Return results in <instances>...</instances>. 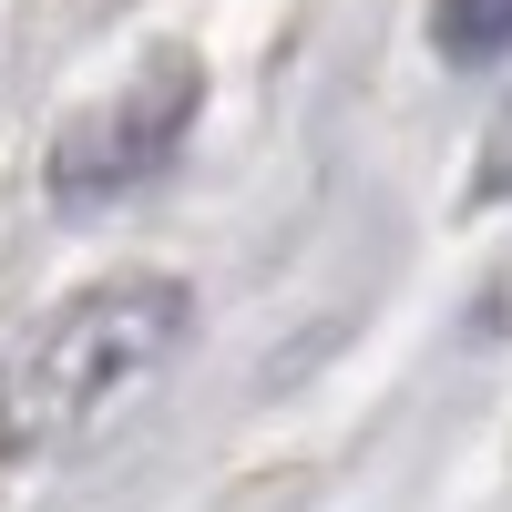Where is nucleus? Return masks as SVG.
Wrapping results in <instances>:
<instances>
[{"mask_svg": "<svg viewBox=\"0 0 512 512\" xmlns=\"http://www.w3.org/2000/svg\"><path fill=\"white\" fill-rule=\"evenodd\" d=\"M195 328L185 277H103L0 359V461H72L175 369Z\"/></svg>", "mask_w": 512, "mask_h": 512, "instance_id": "obj_1", "label": "nucleus"}, {"mask_svg": "<svg viewBox=\"0 0 512 512\" xmlns=\"http://www.w3.org/2000/svg\"><path fill=\"white\" fill-rule=\"evenodd\" d=\"M195 103H205V62L185 52V41H154L103 103H82L52 134V164H41L52 205H62V216H113L123 195H144L164 164L185 154Z\"/></svg>", "mask_w": 512, "mask_h": 512, "instance_id": "obj_2", "label": "nucleus"}, {"mask_svg": "<svg viewBox=\"0 0 512 512\" xmlns=\"http://www.w3.org/2000/svg\"><path fill=\"white\" fill-rule=\"evenodd\" d=\"M431 41H441V62H492L512 52V0H431Z\"/></svg>", "mask_w": 512, "mask_h": 512, "instance_id": "obj_3", "label": "nucleus"}, {"mask_svg": "<svg viewBox=\"0 0 512 512\" xmlns=\"http://www.w3.org/2000/svg\"><path fill=\"white\" fill-rule=\"evenodd\" d=\"M472 205H512V103L492 113V134L472 154Z\"/></svg>", "mask_w": 512, "mask_h": 512, "instance_id": "obj_4", "label": "nucleus"}]
</instances>
